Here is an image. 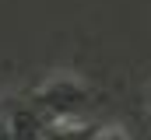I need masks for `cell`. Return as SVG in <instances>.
Wrapping results in <instances>:
<instances>
[{"label":"cell","mask_w":151,"mask_h":140,"mask_svg":"<svg viewBox=\"0 0 151 140\" xmlns=\"http://www.w3.org/2000/svg\"><path fill=\"white\" fill-rule=\"evenodd\" d=\"M28 102L35 105L49 123H60V119H74L77 112L91 102V88L77 74H49L46 81L35 84Z\"/></svg>","instance_id":"1"},{"label":"cell","mask_w":151,"mask_h":140,"mask_svg":"<svg viewBox=\"0 0 151 140\" xmlns=\"http://www.w3.org/2000/svg\"><path fill=\"white\" fill-rule=\"evenodd\" d=\"M0 140H14L11 137V119H7V105L0 98Z\"/></svg>","instance_id":"4"},{"label":"cell","mask_w":151,"mask_h":140,"mask_svg":"<svg viewBox=\"0 0 151 140\" xmlns=\"http://www.w3.org/2000/svg\"><path fill=\"white\" fill-rule=\"evenodd\" d=\"M144 98H148V109H151V81H148V91H144Z\"/></svg>","instance_id":"5"},{"label":"cell","mask_w":151,"mask_h":140,"mask_svg":"<svg viewBox=\"0 0 151 140\" xmlns=\"http://www.w3.org/2000/svg\"><path fill=\"white\" fill-rule=\"evenodd\" d=\"M95 140H130V133H127L119 123H106V126H99Z\"/></svg>","instance_id":"3"},{"label":"cell","mask_w":151,"mask_h":140,"mask_svg":"<svg viewBox=\"0 0 151 140\" xmlns=\"http://www.w3.org/2000/svg\"><path fill=\"white\" fill-rule=\"evenodd\" d=\"M95 126L88 123H77V119H60V123H49L42 130V140H95Z\"/></svg>","instance_id":"2"}]
</instances>
